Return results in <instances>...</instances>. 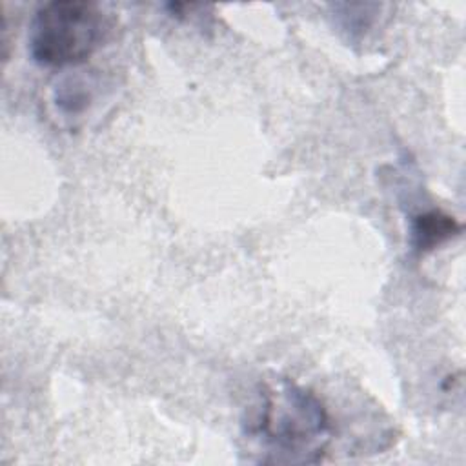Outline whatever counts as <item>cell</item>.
<instances>
[{
  "mask_svg": "<svg viewBox=\"0 0 466 466\" xmlns=\"http://www.w3.org/2000/svg\"><path fill=\"white\" fill-rule=\"evenodd\" d=\"M331 431L322 400L288 380L266 388L246 422V435L260 448V461L273 464L320 462Z\"/></svg>",
  "mask_w": 466,
  "mask_h": 466,
  "instance_id": "obj_1",
  "label": "cell"
},
{
  "mask_svg": "<svg viewBox=\"0 0 466 466\" xmlns=\"http://www.w3.org/2000/svg\"><path fill=\"white\" fill-rule=\"evenodd\" d=\"M106 31L107 22L96 4L55 0L35 11L27 33V49L38 66L75 67L100 47Z\"/></svg>",
  "mask_w": 466,
  "mask_h": 466,
  "instance_id": "obj_2",
  "label": "cell"
},
{
  "mask_svg": "<svg viewBox=\"0 0 466 466\" xmlns=\"http://www.w3.org/2000/svg\"><path fill=\"white\" fill-rule=\"evenodd\" d=\"M459 231L461 224L453 217L442 211H426L411 222V244L417 251L424 253L459 235Z\"/></svg>",
  "mask_w": 466,
  "mask_h": 466,
  "instance_id": "obj_3",
  "label": "cell"
},
{
  "mask_svg": "<svg viewBox=\"0 0 466 466\" xmlns=\"http://www.w3.org/2000/svg\"><path fill=\"white\" fill-rule=\"evenodd\" d=\"M93 96H95L93 84L86 76L69 75L56 84L53 93V102L66 118H73L89 109Z\"/></svg>",
  "mask_w": 466,
  "mask_h": 466,
  "instance_id": "obj_4",
  "label": "cell"
}]
</instances>
